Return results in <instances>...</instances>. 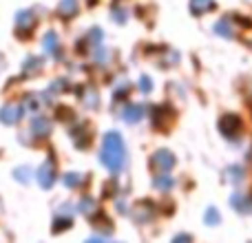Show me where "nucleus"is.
<instances>
[{"mask_svg":"<svg viewBox=\"0 0 252 243\" xmlns=\"http://www.w3.org/2000/svg\"><path fill=\"white\" fill-rule=\"evenodd\" d=\"M126 161V151H124V142L120 133H106L104 135V144H102V164L109 170H122Z\"/></svg>","mask_w":252,"mask_h":243,"instance_id":"1","label":"nucleus"},{"mask_svg":"<svg viewBox=\"0 0 252 243\" xmlns=\"http://www.w3.org/2000/svg\"><path fill=\"white\" fill-rule=\"evenodd\" d=\"M35 25H38V18L33 16V11L25 9V11L16 13V31H18V35H22V38L31 35L33 33V29H35Z\"/></svg>","mask_w":252,"mask_h":243,"instance_id":"2","label":"nucleus"},{"mask_svg":"<svg viewBox=\"0 0 252 243\" xmlns=\"http://www.w3.org/2000/svg\"><path fill=\"white\" fill-rule=\"evenodd\" d=\"M219 128H221V133L226 137H237V133L241 130V122L237 115H226V118L219 122Z\"/></svg>","mask_w":252,"mask_h":243,"instance_id":"3","label":"nucleus"},{"mask_svg":"<svg viewBox=\"0 0 252 243\" xmlns=\"http://www.w3.org/2000/svg\"><path fill=\"white\" fill-rule=\"evenodd\" d=\"M190 13L192 16H206V13L215 11V7H217V2L215 0H190Z\"/></svg>","mask_w":252,"mask_h":243,"instance_id":"4","label":"nucleus"},{"mask_svg":"<svg viewBox=\"0 0 252 243\" xmlns=\"http://www.w3.org/2000/svg\"><path fill=\"white\" fill-rule=\"evenodd\" d=\"M20 118H22V106L20 104H7L2 111H0V120H2L4 124H16Z\"/></svg>","mask_w":252,"mask_h":243,"instance_id":"5","label":"nucleus"},{"mask_svg":"<svg viewBox=\"0 0 252 243\" xmlns=\"http://www.w3.org/2000/svg\"><path fill=\"white\" fill-rule=\"evenodd\" d=\"M80 4L78 0H62L60 4H58V16L62 18V20H71V18L78 13Z\"/></svg>","mask_w":252,"mask_h":243,"instance_id":"6","label":"nucleus"},{"mask_svg":"<svg viewBox=\"0 0 252 243\" xmlns=\"http://www.w3.org/2000/svg\"><path fill=\"white\" fill-rule=\"evenodd\" d=\"M213 31L217 35H221V38H232L237 29H235V25H232V18H221V20L213 27Z\"/></svg>","mask_w":252,"mask_h":243,"instance_id":"7","label":"nucleus"},{"mask_svg":"<svg viewBox=\"0 0 252 243\" xmlns=\"http://www.w3.org/2000/svg\"><path fill=\"white\" fill-rule=\"evenodd\" d=\"M173 164H175V159L168 151H159V152H155V157H153V166H157V168H161V170L173 168Z\"/></svg>","mask_w":252,"mask_h":243,"instance_id":"8","label":"nucleus"},{"mask_svg":"<svg viewBox=\"0 0 252 243\" xmlns=\"http://www.w3.org/2000/svg\"><path fill=\"white\" fill-rule=\"evenodd\" d=\"M42 47H44V51H47L49 56H56L58 47H60L56 31H47V33H44V38H42Z\"/></svg>","mask_w":252,"mask_h":243,"instance_id":"9","label":"nucleus"},{"mask_svg":"<svg viewBox=\"0 0 252 243\" xmlns=\"http://www.w3.org/2000/svg\"><path fill=\"white\" fill-rule=\"evenodd\" d=\"M142 115H144V106L142 104H130V106H126V111H124V120L130 122V124L139 122L142 120Z\"/></svg>","mask_w":252,"mask_h":243,"instance_id":"10","label":"nucleus"},{"mask_svg":"<svg viewBox=\"0 0 252 243\" xmlns=\"http://www.w3.org/2000/svg\"><path fill=\"white\" fill-rule=\"evenodd\" d=\"M38 179H40V183H42L44 188L51 186V182H53V166H51V161H47V164L38 170Z\"/></svg>","mask_w":252,"mask_h":243,"instance_id":"11","label":"nucleus"},{"mask_svg":"<svg viewBox=\"0 0 252 243\" xmlns=\"http://www.w3.org/2000/svg\"><path fill=\"white\" fill-rule=\"evenodd\" d=\"M33 133H35V135H47V133H49V122L42 120V118L35 120V122H33Z\"/></svg>","mask_w":252,"mask_h":243,"instance_id":"12","label":"nucleus"},{"mask_svg":"<svg viewBox=\"0 0 252 243\" xmlns=\"http://www.w3.org/2000/svg\"><path fill=\"white\" fill-rule=\"evenodd\" d=\"M40 66H42V60H38V58H29L25 64L27 73H35V71H40Z\"/></svg>","mask_w":252,"mask_h":243,"instance_id":"13","label":"nucleus"},{"mask_svg":"<svg viewBox=\"0 0 252 243\" xmlns=\"http://www.w3.org/2000/svg\"><path fill=\"white\" fill-rule=\"evenodd\" d=\"M139 84H142L139 89H142V91H146V93L153 89V87H151V78H142V80H139Z\"/></svg>","mask_w":252,"mask_h":243,"instance_id":"14","label":"nucleus"},{"mask_svg":"<svg viewBox=\"0 0 252 243\" xmlns=\"http://www.w3.org/2000/svg\"><path fill=\"white\" fill-rule=\"evenodd\" d=\"M246 42H248V44H250V47H252V38H246Z\"/></svg>","mask_w":252,"mask_h":243,"instance_id":"15","label":"nucleus"},{"mask_svg":"<svg viewBox=\"0 0 252 243\" xmlns=\"http://www.w3.org/2000/svg\"><path fill=\"white\" fill-rule=\"evenodd\" d=\"M89 243H102L100 239H93V241H89Z\"/></svg>","mask_w":252,"mask_h":243,"instance_id":"16","label":"nucleus"}]
</instances>
